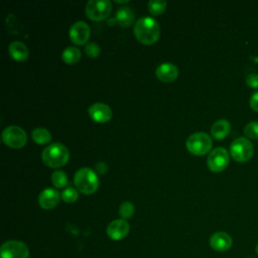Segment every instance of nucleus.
Here are the masks:
<instances>
[{
	"label": "nucleus",
	"instance_id": "obj_28",
	"mask_svg": "<svg viewBox=\"0 0 258 258\" xmlns=\"http://www.w3.org/2000/svg\"><path fill=\"white\" fill-rule=\"evenodd\" d=\"M249 104H250V107H251V109H252L253 111L258 112V91L254 92V93L251 95Z\"/></svg>",
	"mask_w": 258,
	"mask_h": 258
},
{
	"label": "nucleus",
	"instance_id": "obj_29",
	"mask_svg": "<svg viewBox=\"0 0 258 258\" xmlns=\"http://www.w3.org/2000/svg\"><path fill=\"white\" fill-rule=\"evenodd\" d=\"M115 2H116V3H127L128 1H127V0H126V1H120V0H115Z\"/></svg>",
	"mask_w": 258,
	"mask_h": 258
},
{
	"label": "nucleus",
	"instance_id": "obj_23",
	"mask_svg": "<svg viewBox=\"0 0 258 258\" xmlns=\"http://www.w3.org/2000/svg\"><path fill=\"white\" fill-rule=\"evenodd\" d=\"M135 207L131 202H123L119 207V216L123 220H127L133 216Z\"/></svg>",
	"mask_w": 258,
	"mask_h": 258
},
{
	"label": "nucleus",
	"instance_id": "obj_16",
	"mask_svg": "<svg viewBox=\"0 0 258 258\" xmlns=\"http://www.w3.org/2000/svg\"><path fill=\"white\" fill-rule=\"evenodd\" d=\"M8 52L10 56L17 61H24L29 55L27 46L21 41H13L8 46Z\"/></svg>",
	"mask_w": 258,
	"mask_h": 258
},
{
	"label": "nucleus",
	"instance_id": "obj_6",
	"mask_svg": "<svg viewBox=\"0 0 258 258\" xmlns=\"http://www.w3.org/2000/svg\"><path fill=\"white\" fill-rule=\"evenodd\" d=\"M112 10L109 0H90L86 4V15L93 21H102L106 19Z\"/></svg>",
	"mask_w": 258,
	"mask_h": 258
},
{
	"label": "nucleus",
	"instance_id": "obj_3",
	"mask_svg": "<svg viewBox=\"0 0 258 258\" xmlns=\"http://www.w3.org/2000/svg\"><path fill=\"white\" fill-rule=\"evenodd\" d=\"M74 183L77 189L84 195H92L99 187V179L96 172L89 167H82L77 170Z\"/></svg>",
	"mask_w": 258,
	"mask_h": 258
},
{
	"label": "nucleus",
	"instance_id": "obj_20",
	"mask_svg": "<svg viewBox=\"0 0 258 258\" xmlns=\"http://www.w3.org/2000/svg\"><path fill=\"white\" fill-rule=\"evenodd\" d=\"M31 137L33 141L39 145L47 144L51 140V134L49 133V131L42 127H37L33 129L31 132Z\"/></svg>",
	"mask_w": 258,
	"mask_h": 258
},
{
	"label": "nucleus",
	"instance_id": "obj_17",
	"mask_svg": "<svg viewBox=\"0 0 258 258\" xmlns=\"http://www.w3.org/2000/svg\"><path fill=\"white\" fill-rule=\"evenodd\" d=\"M231 131V124L226 119L217 120L211 128L212 136L217 140H222L228 136Z\"/></svg>",
	"mask_w": 258,
	"mask_h": 258
},
{
	"label": "nucleus",
	"instance_id": "obj_18",
	"mask_svg": "<svg viewBox=\"0 0 258 258\" xmlns=\"http://www.w3.org/2000/svg\"><path fill=\"white\" fill-rule=\"evenodd\" d=\"M134 19H135L134 12L130 7H126V6L121 7L118 9L116 13V21L118 22L119 25L123 27L130 26L134 22Z\"/></svg>",
	"mask_w": 258,
	"mask_h": 258
},
{
	"label": "nucleus",
	"instance_id": "obj_1",
	"mask_svg": "<svg viewBox=\"0 0 258 258\" xmlns=\"http://www.w3.org/2000/svg\"><path fill=\"white\" fill-rule=\"evenodd\" d=\"M134 35L143 44H153L160 36L159 24L151 17H141L134 25Z\"/></svg>",
	"mask_w": 258,
	"mask_h": 258
},
{
	"label": "nucleus",
	"instance_id": "obj_12",
	"mask_svg": "<svg viewBox=\"0 0 258 258\" xmlns=\"http://www.w3.org/2000/svg\"><path fill=\"white\" fill-rule=\"evenodd\" d=\"M89 116L97 123H106L112 118L111 108L104 103H94L88 109Z\"/></svg>",
	"mask_w": 258,
	"mask_h": 258
},
{
	"label": "nucleus",
	"instance_id": "obj_25",
	"mask_svg": "<svg viewBox=\"0 0 258 258\" xmlns=\"http://www.w3.org/2000/svg\"><path fill=\"white\" fill-rule=\"evenodd\" d=\"M246 137L250 139H258V121H251L244 127Z\"/></svg>",
	"mask_w": 258,
	"mask_h": 258
},
{
	"label": "nucleus",
	"instance_id": "obj_19",
	"mask_svg": "<svg viewBox=\"0 0 258 258\" xmlns=\"http://www.w3.org/2000/svg\"><path fill=\"white\" fill-rule=\"evenodd\" d=\"M81 50L75 46H69L61 53L62 60L68 64L77 63L81 59Z\"/></svg>",
	"mask_w": 258,
	"mask_h": 258
},
{
	"label": "nucleus",
	"instance_id": "obj_22",
	"mask_svg": "<svg viewBox=\"0 0 258 258\" xmlns=\"http://www.w3.org/2000/svg\"><path fill=\"white\" fill-rule=\"evenodd\" d=\"M166 8V1L164 0H150L148 2V10L152 15H159L164 12Z\"/></svg>",
	"mask_w": 258,
	"mask_h": 258
},
{
	"label": "nucleus",
	"instance_id": "obj_31",
	"mask_svg": "<svg viewBox=\"0 0 258 258\" xmlns=\"http://www.w3.org/2000/svg\"><path fill=\"white\" fill-rule=\"evenodd\" d=\"M250 258H252V257H250Z\"/></svg>",
	"mask_w": 258,
	"mask_h": 258
},
{
	"label": "nucleus",
	"instance_id": "obj_9",
	"mask_svg": "<svg viewBox=\"0 0 258 258\" xmlns=\"http://www.w3.org/2000/svg\"><path fill=\"white\" fill-rule=\"evenodd\" d=\"M230 156L224 147H217L213 149L207 159V165L209 169L213 172H221L229 164Z\"/></svg>",
	"mask_w": 258,
	"mask_h": 258
},
{
	"label": "nucleus",
	"instance_id": "obj_30",
	"mask_svg": "<svg viewBox=\"0 0 258 258\" xmlns=\"http://www.w3.org/2000/svg\"><path fill=\"white\" fill-rule=\"evenodd\" d=\"M255 252H256V254L258 255V243H257V245H256V247H255Z\"/></svg>",
	"mask_w": 258,
	"mask_h": 258
},
{
	"label": "nucleus",
	"instance_id": "obj_27",
	"mask_svg": "<svg viewBox=\"0 0 258 258\" xmlns=\"http://www.w3.org/2000/svg\"><path fill=\"white\" fill-rule=\"evenodd\" d=\"M245 82L248 87L253 88V89H258V74H255V73L249 74L246 77Z\"/></svg>",
	"mask_w": 258,
	"mask_h": 258
},
{
	"label": "nucleus",
	"instance_id": "obj_14",
	"mask_svg": "<svg viewBox=\"0 0 258 258\" xmlns=\"http://www.w3.org/2000/svg\"><path fill=\"white\" fill-rule=\"evenodd\" d=\"M60 200L59 192L54 188H45L38 196V205L43 210H51L55 208Z\"/></svg>",
	"mask_w": 258,
	"mask_h": 258
},
{
	"label": "nucleus",
	"instance_id": "obj_7",
	"mask_svg": "<svg viewBox=\"0 0 258 258\" xmlns=\"http://www.w3.org/2000/svg\"><path fill=\"white\" fill-rule=\"evenodd\" d=\"M2 140L5 145L11 148H21L27 141L25 131L19 126H8L2 132Z\"/></svg>",
	"mask_w": 258,
	"mask_h": 258
},
{
	"label": "nucleus",
	"instance_id": "obj_24",
	"mask_svg": "<svg viewBox=\"0 0 258 258\" xmlns=\"http://www.w3.org/2000/svg\"><path fill=\"white\" fill-rule=\"evenodd\" d=\"M60 198L63 202L68 204H73L79 199V192L74 187L69 186L62 190V192L60 194Z\"/></svg>",
	"mask_w": 258,
	"mask_h": 258
},
{
	"label": "nucleus",
	"instance_id": "obj_11",
	"mask_svg": "<svg viewBox=\"0 0 258 258\" xmlns=\"http://www.w3.org/2000/svg\"><path fill=\"white\" fill-rule=\"evenodd\" d=\"M130 231V225L126 220L117 219L112 221L107 227V235L114 241L124 239Z\"/></svg>",
	"mask_w": 258,
	"mask_h": 258
},
{
	"label": "nucleus",
	"instance_id": "obj_2",
	"mask_svg": "<svg viewBox=\"0 0 258 258\" xmlns=\"http://www.w3.org/2000/svg\"><path fill=\"white\" fill-rule=\"evenodd\" d=\"M70 158V152L68 148L59 143H51L50 145L46 146L41 154V159L43 163L52 168H58L67 164Z\"/></svg>",
	"mask_w": 258,
	"mask_h": 258
},
{
	"label": "nucleus",
	"instance_id": "obj_8",
	"mask_svg": "<svg viewBox=\"0 0 258 258\" xmlns=\"http://www.w3.org/2000/svg\"><path fill=\"white\" fill-rule=\"evenodd\" d=\"M1 258H28L29 249L24 242L9 240L2 244L0 248Z\"/></svg>",
	"mask_w": 258,
	"mask_h": 258
},
{
	"label": "nucleus",
	"instance_id": "obj_4",
	"mask_svg": "<svg viewBox=\"0 0 258 258\" xmlns=\"http://www.w3.org/2000/svg\"><path fill=\"white\" fill-rule=\"evenodd\" d=\"M254 153V147L251 141L246 137H238L230 145V154L237 162H246L250 160Z\"/></svg>",
	"mask_w": 258,
	"mask_h": 258
},
{
	"label": "nucleus",
	"instance_id": "obj_21",
	"mask_svg": "<svg viewBox=\"0 0 258 258\" xmlns=\"http://www.w3.org/2000/svg\"><path fill=\"white\" fill-rule=\"evenodd\" d=\"M51 182L56 188L64 187L68 184V176L62 170H55L51 174Z\"/></svg>",
	"mask_w": 258,
	"mask_h": 258
},
{
	"label": "nucleus",
	"instance_id": "obj_26",
	"mask_svg": "<svg viewBox=\"0 0 258 258\" xmlns=\"http://www.w3.org/2000/svg\"><path fill=\"white\" fill-rule=\"evenodd\" d=\"M85 52L88 56H90L92 58H95V57L99 56V54L101 52V48L97 43L89 42L85 46Z\"/></svg>",
	"mask_w": 258,
	"mask_h": 258
},
{
	"label": "nucleus",
	"instance_id": "obj_13",
	"mask_svg": "<svg viewBox=\"0 0 258 258\" xmlns=\"http://www.w3.org/2000/svg\"><path fill=\"white\" fill-rule=\"evenodd\" d=\"M210 246L217 252H226L228 251L232 245L233 240L232 237L226 232H216L214 233L209 240Z\"/></svg>",
	"mask_w": 258,
	"mask_h": 258
},
{
	"label": "nucleus",
	"instance_id": "obj_5",
	"mask_svg": "<svg viewBox=\"0 0 258 258\" xmlns=\"http://www.w3.org/2000/svg\"><path fill=\"white\" fill-rule=\"evenodd\" d=\"M213 145L212 138L205 132H197L191 134L186 142L185 146L187 150L194 155H205L208 153Z\"/></svg>",
	"mask_w": 258,
	"mask_h": 258
},
{
	"label": "nucleus",
	"instance_id": "obj_10",
	"mask_svg": "<svg viewBox=\"0 0 258 258\" xmlns=\"http://www.w3.org/2000/svg\"><path fill=\"white\" fill-rule=\"evenodd\" d=\"M91 34V28L85 21H77L70 28V38L78 45L87 43Z\"/></svg>",
	"mask_w": 258,
	"mask_h": 258
},
{
	"label": "nucleus",
	"instance_id": "obj_15",
	"mask_svg": "<svg viewBox=\"0 0 258 258\" xmlns=\"http://www.w3.org/2000/svg\"><path fill=\"white\" fill-rule=\"evenodd\" d=\"M155 75L159 81L171 83L178 77V69L171 62H163L157 67Z\"/></svg>",
	"mask_w": 258,
	"mask_h": 258
}]
</instances>
